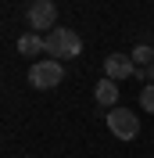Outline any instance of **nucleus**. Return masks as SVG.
<instances>
[{"instance_id":"nucleus-4","label":"nucleus","mask_w":154,"mask_h":158,"mask_svg":"<svg viewBox=\"0 0 154 158\" xmlns=\"http://www.w3.org/2000/svg\"><path fill=\"white\" fill-rule=\"evenodd\" d=\"M107 129H111L118 140H136L140 137V118L129 108H111L107 111Z\"/></svg>"},{"instance_id":"nucleus-7","label":"nucleus","mask_w":154,"mask_h":158,"mask_svg":"<svg viewBox=\"0 0 154 158\" xmlns=\"http://www.w3.org/2000/svg\"><path fill=\"white\" fill-rule=\"evenodd\" d=\"M18 54L22 58H39V54H47V40L39 36V32H22L18 36Z\"/></svg>"},{"instance_id":"nucleus-8","label":"nucleus","mask_w":154,"mask_h":158,"mask_svg":"<svg viewBox=\"0 0 154 158\" xmlns=\"http://www.w3.org/2000/svg\"><path fill=\"white\" fill-rule=\"evenodd\" d=\"M129 58L136 61V69H147V65H154V43H136Z\"/></svg>"},{"instance_id":"nucleus-1","label":"nucleus","mask_w":154,"mask_h":158,"mask_svg":"<svg viewBox=\"0 0 154 158\" xmlns=\"http://www.w3.org/2000/svg\"><path fill=\"white\" fill-rule=\"evenodd\" d=\"M47 54L54 61H68V58H79L83 54V40H79L75 29H65V25H58V29L47 36Z\"/></svg>"},{"instance_id":"nucleus-3","label":"nucleus","mask_w":154,"mask_h":158,"mask_svg":"<svg viewBox=\"0 0 154 158\" xmlns=\"http://www.w3.org/2000/svg\"><path fill=\"white\" fill-rule=\"evenodd\" d=\"M25 22H29L32 32H54L58 25V7H54V0H32L29 11H25Z\"/></svg>"},{"instance_id":"nucleus-9","label":"nucleus","mask_w":154,"mask_h":158,"mask_svg":"<svg viewBox=\"0 0 154 158\" xmlns=\"http://www.w3.org/2000/svg\"><path fill=\"white\" fill-rule=\"evenodd\" d=\"M140 108L154 115V83H147V86L140 90Z\"/></svg>"},{"instance_id":"nucleus-10","label":"nucleus","mask_w":154,"mask_h":158,"mask_svg":"<svg viewBox=\"0 0 154 158\" xmlns=\"http://www.w3.org/2000/svg\"><path fill=\"white\" fill-rule=\"evenodd\" d=\"M136 79H144V83H154V65H147V69H136Z\"/></svg>"},{"instance_id":"nucleus-2","label":"nucleus","mask_w":154,"mask_h":158,"mask_svg":"<svg viewBox=\"0 0 154 158\" xmlns=\"http://www.w3.org/2000/svg\"><path fill=\"white\" fill-rule=\"evenodd\" d=\"M65 79V65L54 58H43V61H32V69H29V86L32 90H54Z\"/></svg>"},{"instance_id":"nucleus-6","label":"nucleus","mask_w":154,"mask_h":158,"mask_svg":"<svg viewBox=\"0 0 154 158\" xmlns=\"http://www.w3.org/2000/svg\"><path fill=\"white\" fill-rule=\"evenodd\" d=\"M93 97H97V104H100V108H118V97H122V94H118V83L115 79H100V83H97V90H93Z\"/></svg>"},{"instance_id":"nucleus-5","label":"nucleus","mask_w":154,"mask_h":158,"mask_svg":"<svg viewBox=\"0 0 154 158\" xmlns=\"http://www.w3.org/2000/svg\"><path fill=\"white\" fill-rule=\"evenodd\" d=\"M104 76L107 79H129V76H136V61L129 58V54H107L104 58Z\"/></svg>"}]
</instances>
